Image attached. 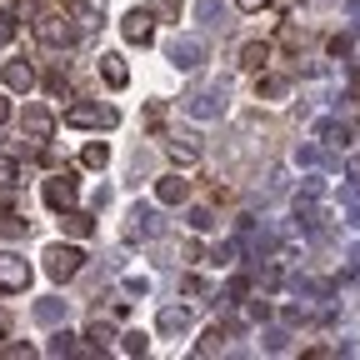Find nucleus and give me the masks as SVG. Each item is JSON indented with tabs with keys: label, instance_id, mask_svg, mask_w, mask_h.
Instances as JSON below:
<instances>
[{
	"label": "nucleus",
	"instance_id": "nucleus-3",
	"mask_svg": "<svg viewBox=\"0 0 360 360\" xmlns=\"http://www.w3.org/2000/svg\"><path fill=\"white\" fill-rule=\"evenodd\" d=\"M120 115L110 110V105H90V101H80V105H70L65 110V125H75V130H110Z\"/></svg>",
	"mask_w": 360,
	"mask_h": 360
},
{
	"label": "nucleus",
	"instance_id": "nucleus-18",
	"mask_svg": "<svg viewBox=\"0 0 360 360\" xmlns=\"http://www.w3.org/2000/svg\"><path fill=\"white\" fill-rule=\"evenodd\" d=\"M80 160H85V165H90V170H101V165H105V160H110V146H105V141H90V146H85V150H80Z\"/></svg>",
	"mask_w": 360,
	"mask_h": 360
},
{
	"label": "nucleus",
	"instance_id": "nucleus-28",
	"mask_svg": "<svg viewBox=\"0 0 360 360\" xmlns=\"http://www.w3.org/2000/svg\"><path fill=\"white\" fill-rule=\"evenodd\" d=\"M150 15H180V0H150Z\"/></svg>",
	"mask_w": 360,
	"mask_h": 360
},
{
	"label": "nucleus",
	"instance_id": "nucleus-12",
	"mask_svg": "<svg viewBox=\"0 0 360 360\" xmlns=\"http://www.w3.org/2000/svg\"><path fill=\"white\" fill-rule=\"evenodd\" d=\"M101 75H105V85H110V90H120V85L130 80V70H125V60H120V56H101Z\"/></svg>",
	"mask_w": 360,
	"mask_h": 360
},
{
	"label": "nucleus",
	"instance_id": "nucleus-26",
	"mask_svg": "<svg viewBox=\"0 0 360 360\" xmlns=\"http://www.w3.org/2000/svg\"><path fill=\"white\" fill-rule=\"evenodd\" d=\"M51 355H75V335H65V330H60V335L51 340Z\"/></svg>",
	"mask_w": 360,
	"mask_h": 360
},
{
	"label": "nucleus",
	"instance_id": "nucleus-14",
	"mask_svg": "<svg viewBox=\"0 0 360 360\" xmlns=\"http://www.w3.org/2000/svg\"><path fill=\"white\" fill-rule=\"evenodd\" d=\"M20 180H25L20 160H11V155H0V191H20Z\"/></svg>",
	"mask_w": 360,
	"mask_h": 360
},
{
	"label": "nucleus",
	"instance_id": "nucleus-30",
	"mask_svg": "<svg viewBox=\"0 0 360 360\" xmlns=\"http://www.w3.org/2000/svg\"><path fill=\"white\" fill-rule=\"evenodd\" d=\"M236 6H240V11H250V15H255V11H270V6H276V0H236Z\"/></svg>",
	"mask_w": 360,
	"mask_h": 360
},
{
	"label": "nucleus",
	"instance_id": "nucleus-34",
	"mask_svg": "<svg viewBox=\"0 0 360 360\" xmlns=\"http://www.w3.org/2000/svg\"><path fill=\"white\" fill-rule=\"evenodd\" d=\"M355 101H360V85H355Z\"/></svg>",
	"mask_w": 360,
	"mask_h": 360
},
{
	"label": "nucleus",
	"instance_id": "nucleus-13",
	"mask_svg": "<svg viewBox=\"0 0 360 360\" xmlns=\"http://www.w3.org/2000/svg\"><path fill=\"white\" fill-rule=\"evenodd\" d=\"M60 225H65V236H75V240L90 236V215L85 210H60Z\"/></svg>",
	"mask_w": 360,
	"mask_h": 360
},
{
	"label": "nucleus",
	"instance_id": "nucleus-15",
	"mask_svg": "<svg viewBox=\"0 0 360 360\" xmlns=\"http://www.w3.org/2000/svg\"><path fill=\"white\" fill-rule=\"evenodd\" d=\"M255 90H260L265 101H281L285 90H290V80H285V75H260V80H255Z\"/></svg>",
	"mask_w": 360,
	"mask_h": 360
},
{
	"label": "nucleus",
	"instance_id": "nucleus-24",
	"mask_svg": "<svg viewBox=\"0 0 360 360\" xmlns=\"http://www.w3.org/2000/svg\"><path fill=\"white\" fill-rule=\"evenodd\" d=\"M45 90H51V96H60V101H65V96H70V80H65L60 70H51V75H45Z\"/></svg>",
	"mask_w": 360,
	"mask_h": 360
},
{
	"label": "nucleus",
	"instance_id": "nucleus-9",
	"mask_svg": "<svg viewBox=\"0 0 360 360\" xmlns=\"http://www.w3.org/2000/svg\"><path fill=\"white\" fill-rule=\"evenodd\" d=\"M186 195H191V180H186V175H160V180H155V200H160V205H180Z\"/></svg>",
	"mask_w": 360,
	"mask_h": 360
},
{
	"label": "nucleus",
	"instance_id": "nucleus-21",
	"mask_svg": "<svg viewBox=\"0 0 360 360\" xmlns=\"http://www.w3.org/2000/svg\"><path fill=\"white\" fill-rule=\"evenodd\" d=\"M0 236H25V215L20 210H0Z\"/></svg>",
	"mask_w": 360,
	"mask_h": 360
},
{
	"label": "nucleus",
	"instance_id": "nucleus-22",
	"mask_svg": "<svg viewBox=\"0 0 360 360\" xmlns=\"http://www.w3.org/2000/svg\"><path fill=\"white\" fill-rule=\"evenodd\" d=\"M70 15H80V25H96V0H75V6H70Z\"/></svg>",
	"mask_w": 360,
	"mask_h": 360
},
{
	"label": "nucleus",
	"instance_id": "nucleus-32",
	"mask_svg": "<svg viewBox=\"0 0 360 360\" xmlns=\"http://www.w3.org/2000/svg\"><path fill=\"white\" fill-rule=\"evenodd\" d=\"M11 120V101H0V125H6Z\"/></svg>",
	"mask_w": 360,
	"mask_h": 360
},
{
	"label": "nucleus",
	"instance_id": "nucleus-16",
	"mask_svg": "<svg viewBox=\"0 0 360 360\" xmlns=\"http://www.w3.org/2000/svg\"><path fill=\"white\" fill-rule=\"evenodd\" d=\"M170 160L175 165H195L200 160V146L195 141H170Z\"/></svg>",
	"mask_w": 360,
	"mask_h": 360
},
{
	"label": "nucleus",
	"instance_id": "nucleus-23",
	"mask_svg": "<svg viewBox=\"0 0 360 360\" xmlns=\"http://www.w3.org/2000/svg\"><path fill=\"white\" fill-rule=\"evenodd\" d=\"M215 101H220L215 90H205V96H195V101H191V110H195V115H215V110H220Z\"/></svg>",
	"mask_w": 360,
	"mask_h": 360
},
{
	"label": "nucleus",
	"instance_id": "nucleus-31",
	"mask_svg": "<svg viewBox=\"0 0 360 360\" xmlns=\"http://www.w3.org/2000/svg\"><path fill=\"white\" fill-rule=\"evenodd\" d=\"M160 120H165V105H150V110H146V125H150V130H155V125H160Z\"/></svg>",
	"mask_w": 360,
	"mask_h": 360
},
{
	"label": "nucleus",
	"instance_id": "nucleus-7",
	"mask_svg": "<svg viewBox=\"0 0 360 360\" xmlns=\"http://www.w3.org/2000/svg\"><path fill=\"white\" fill-rule=\"evenodd\" d=\"M120 35H125L130 45H146V40L155 35V15H150V11H130V15L120 20Z\"/></svg>",
	"mask_w": 360,
	"mask_h": 360
},
{
	"label": "nucleus",
	"instance_id": "nucleus-27",
	"mask_svg": "<svg viewBox=\"0 0 360 360\" xmlns=\"http://www.w3.org/2000/svg\"><path fill=\"white\" fill-rule=\"evenodd\" d=\"M35 315H40L45 326H56V321H60V305H56V300H40V310H35Z\"/></svg>",
	"mask_w": 360,
	"mask_h": 360
},
{
	"label": "nucleus",
	"instance_id": "nucleus-1",
	"mask_svg": "<svg viewBox=\"0 0 360 360\" xmlns=\"http://www.w3.org/2000/svg\"><path fill=\"white\" fill-rule=\"evenodd\" d=\"M30 25H35V40L45 45V51H65V45H75V15L60 11V6H40Z\"/></svg>",
	"mask_w": 360,
	"mask_h": 360
},
{
	"label": "nucleus",
	"instance_id": "nucleus-17",
	"mask_svg": "<svg viewBox=\"0 0 360 360\" xmlns=\"http://www.w3.org/2000/svg\"><path fill=\"white\" fill-rule=\"evenodd\" d=\"M225 340H231V326H215V330H205V340L195 345V355H215Z\"/></svg>",
	"mask_w": 360,
	"mask_h": 360
},
{
	"label": "nucleus",
	"instance_id": "nucleus-2",
	"mask_svg": "<svg viewBox=\"0 0 360 360\" xmlns=\"http://www.w3.org/2000/svg\"><path fill=\"white\" fill-rule=\"evenodd\" d=\"M80 265H85V255L75 245H51V250H45V276H51V281H75Z\"/></svg>",
	"mask_w": 360,
	"mask_h": 360
},
{
	"label": "nucleus",
	"instance_id": "nucleus-6",
	"mask_svg": "<svg viewBox=\"0 0 360 360\" xmlns=\"http://www.w3.org/2000/svg\"><path fill=\"white\" fill-rule=\"evenodd\" d=\"M25 285H30V265H25L20 255L6 250V255H0V290L15 295V290H25Z\"/></svg>",
	"mask_w": 360,
	"mask_h": 360
},
{
	"label": "nucleus",
	"instance_id": "nucleus-29",
	"mask_svg": "<svg viewBox=\"0 0 360 360\" xmlns=\"http://www.w3.org/2000/svg\"><path fill=\"white\" fill-rule=\"evenodd\" d=\"M191 225H195V231H210V225H215V220H210V210L200 205V210H191Z\"/></svg>",
	"mask_w": 360,
	"mask_h": 360
},
{
	"label": "nucleus",
	"instance_id": "nucleus-20",
	"mask_svg": "<svg viewBox=\"0 0 360 360\" xmlns=\"http://www.w3.org/2000/svg\"><path fill=\"white\" fill-rule=\"evenodd\" d=\"M186 326H191V315H186V310H160V330H165V335L186 330Z\"/></svg>",
	"mask_w": 360,
	"mask_h": 360
},
{
	"label": "nucleus",
	"instance_id": "nucleus-33",
	"mask_svg": "<svg viewBox=\"0 0 360 360\" xmlns=\"http://www.w3.org/2000/svg\"><path fill=\"white\" fill-rule=\"evenodd\" d=\"M6 326H11V315H6V310H0V335H6Z\"/></svg>",
	"mask_w": 360,
	"mask_h": 360
},
{
	"label": "nucleus",
	"instance_id": "nucleus-11",
	"mask_svg": "<svg viewBox=\"0 0 360 360\" xmlns=\"http://www.w3.org/2000/svg\"><path fill=\"white\" fill-rule=\"evenodd\" d=\"M265 60H270V45H265V40H245V45H240V65H245V70H255V75H260V70H265Z\"/></svg>",
	"mask_w": 360,
	"mask_h": 360
},
{
	"label": "nucleus",
	"instance_id": "nucleus-8",
	"mask_svg": "<svg viewBox=\"0 0 360 360\" xmlns=\"http://www.w3.org/2000/svg\"><path fill=\"white\" fill-rule=\"evenodd\" d=\"M170 60H175L180 70H195V65L205 60V45H200L195 35H180V40L170 45Z\"/></svg>",
	"mask_w": 360,
	"mask_h": 360
},
{
	"label": "nucleus",
	"instance_id": "nucleus-10",
	"mask_svg": "<svg viewBox=\"0 0 360 360\" xmlns=\"http://www.w3.org/2000/svg\"><path fill=\"white\" fill-rule=\"evenodd\" d=\"M6 85H11V90H20V96H25L30 85H35V70H30V60H25V56L6 65Z\"/></svg>",
	"mask_w": 360,
	"mask_h": 360
},
{
	"label": "nucleus",
	"instance_id": "nucleus-19",
	"mask_svg": "<svg viewBox=\"0 0 360 360\" xmlns=\"http://www.w3.org/2000/svg\"><path fill=\"white\" fill-rule=\"evenodd\" d=\"M110 340H115V335H110V326H105V321H96V326L85 330V350H105Z\"/></svg>",
	"mask_w": 360,
	"mask_h": 360
},
{
	"label": "nucleus",
	"instance_id": "nucleus-25",
	"mask_svg": "<svg viewBox=\"0 0 360 360\" xmlns=\"http://www.w3.org/2000/svg\"><path fill=\"white\" fill-rule=\"evenodd\" d=\"M120 350H125V355H146V335H141V330L120 335Z\"/></svg>",
	"mask_w": 360,
	"mask_h": 360
},
{
	"label": "nucleus",
	"instance_id": "nucleus-4",
	"mask_svg": "<svg viewBox=\"0 0 360 360\" xmlns=\"http://www.w3.org/2000/svg\"><path fill=\"white\" fill-rule=\"evenodd\" d=\"M20 135H25V141H35V146H45V141L56 135V115L45 110V105H25V110H20Z\"/></svg>",
	"mask_w": 360,
	"mask_h": 360
},
{
	"label": "nucleus",
	"instance_id": "nucleus-5",
	"mask_svg": "<svg viewBox=\"0 0 360 360\" xmlns=\"http://www.w3.org/2000/svg\"><path fill=\"white\" fill-rule=\"evenodd\" d=\"M45 205H51V210H70L75 205V170H56L51 180H45Z\"/></svg>",
	"mask_w": 360,
	"mask_h": 360
}]
</instances>
